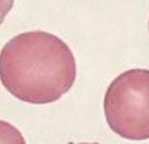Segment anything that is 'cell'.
<instances>
[{"instance_id": "obj_3", "label": "cell", "mask_w": 149, "mask_h": 144, "mask_svg": "<svg viewBox=\"0 0 149 144\" xmlns=\"http://www.w3.org/2000/svg\"><path fill=\"white\" fill-rule=\"evenodd\" d=\"M0 144H25V140L13 125L0 121Z\"/></svg>"}, {"instance_id": "obj_1", "label": "cell", "mask_w": 149, "mask_h": 144, "mask_svg": "<svg viewBox=\"0 0 149 144\" xmlns=\"http://www.w3.org/2000/svg\"><path fill=\"white\" fill-rule=\"evenodd\" d=\"M75 77V58L54 34L26 32L13 37L0 51L1 84L24 102H54L70 91Z\"/></svg>"}, {"instance_id": "obj_5", "label": "cell", "mask_w": 149, "mask_h": 144, "mask_svg": "<svg viewBox=\"0 0 149 144\" xmlns=\"http://www.w3.org/2000/svg\"><path fill=\"white\" fill-rule=\"evenodd\" d=\"M70 144H74V143H70ZM79 144H98V143H79Z\"/></svg>"}, {"instance_id": "obj_4", "label": "cell", "mask_w": 149, "mask_h": 144, "mask_svg": "<svg viewBox=\"0 0 149 144\" xmlns=\"http://www.w3.org/2000/svg\"><path fill=\"white\" fill-rule=\"evenodd\" d=\"M12 7H13V0H0V24H3Z\"/></svg>"}, {"instance_id": "obj_2", "label": "cell", "mask_w": 149, "mask_h": 144, "mask_svg": "<svg viewBox=\"0 0 149 144\" xmlns=\"http://www.w3.org/2000/svg\"><path fill=\"white\" fill-rule=\"evenodd\" d=\"M104 114L119 136L149 139V69H128L119 75L106 92Z\"/></svg>"}]
</instances>
